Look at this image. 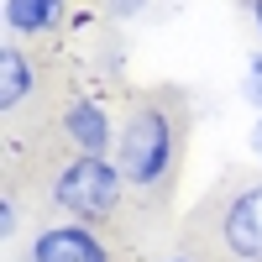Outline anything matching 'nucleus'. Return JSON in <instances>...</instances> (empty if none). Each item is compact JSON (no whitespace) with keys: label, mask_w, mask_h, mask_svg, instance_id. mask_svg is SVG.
<instances>
[{"label":"nucleus","mask_w":262,"mask_h":262,"mask_svg":"<svg viewBox=\"0 0 262 262\" xmlns=\"http://www.w3.org/2000/svg\"><path fill=\"white\" fill-rule=\"evenodd\" d=\"M27 262H116V252L95 226L58 221V226H42L27 242Z\"/></svg>","instance_id":"4"},{"label":"nucleus","mask_w":262,"mask_h":262,"mask_svg":"<svg viewBox=\"0 0 262 262\" xmlns=\"http://www.w3.org/2000/svg\"><path fill=\"white\" fill-rule=\"evenodd\" d=\"M32 90H37V69H32V58L16 48V42H6L0 48V111H21V105L32 100Z\"/></svg>","instance_id":"7"},{"label":"nucleus","mask_w":262,"mask_h":262,"mask_svg":"<svg viewBox=\"0 0 262 262\" xmlns=\"http://www.w3.org/2000/svg\"><path fill=\"white\" fill-rule=\"evenodd\" d=\"M215 231H221V247L236 262H262V184L236 189L231 200L221 205Z\"/></svg>","instance_id":"5"},{"label":"nucleus","mask_w":262,"mask_h":262,"mask_svg":"<svg viewBox=\"0 0 262 262\" xmlns=\"http://www.w3.org/2000/svg\"><path fill=\"white\" fill-rule=\"evenodd\" d=\"M147 6H152V0H105V16H116V21H137Z\"/></svg>","instance_id":"10"},{"label":"nucleus","mask_w":262,"mask_h":262,"mask_svg":"<svg viewBox=\"0 0 262 262\" xmlns=\"http://www.w3.org/2000/svg\"><path fill=\"white\" fill-rule=\"evenodd\" d=\"M163 262H194V257H163Z\"/></svg>","instance_id":"13"},{"label":"nucleus","mask_w":262,"mask_h":262,"mask_svg":"<svg viewBox=\"0 0 262 262\" xmlns=\"http://www.w3.org/2000/svg\"><path fill=\"white\" fill-rule=\"evenodd\" d=\"M247 152H252V163L262 168V116L252 121V131H247Z\"/></svg>","instance_id":"11"},{"label":"nucleus","mask_w":262,"mask_h":262,"mask_svg":"<svg viewBox=\"0 0 262 262\" xmlns=\"http://www.w3.org/2000/svg\"><path fill=\"white\" fill-rule=\"evenodd\" d=\"M247 16H252V27H257V37H262V0H247Z\"/></svg>","instance_id":"12"},{"label":"nucleus","mask_w":262,"mask_h":262,"mask_svg":"<svg viewBox=\"0 0 262 262\" xmlns=\"http://www.w3.org/2000/svg\"><path fill=\"white\" fill-rule=\"evenodd\" d=\"M58 131H63V142H69V152H79V158H116L121 126H116V116L105 111L95 95H74L63 105Z\"/></svg>","instance_id":"3"},{"label":"nucleus","mask_w":262,"mask_h":262,"mask_svg":"<svg viewBox=\"0 0 262 262\" xmlns=\"http://www.w3.org/2000/svg\"><path fill=\"white\" fill-rule=\"evenodd\" d=\"M242 95H247V105L262 116V48L247 58V74H242Z\"/></svg>","instance_id":"8"},{"label":"nucleus","mask_w":262,"mask_h":262,"mask_svg":"<svg viewBox=\"0 0 262 262\" xmlns=\"http://www.w3.org/2000/svg\"><path fill=\"white\" fill-rule=\"evenodd\" d=\"M184 152V116L168 100H137L116 137V168L137 194H163L179 173Z\"/></svg>","instance_id":"1"},{"label":"nucleus","mask_w":262,"mask_h":262,"mask_svg":"<svg viewBox=\"0 0 262 262\" xmlns=\"http://www.w3.org/2000/svg\"><path fill=\"white\" fill-rule=\"evenodd\" d=\"M126 194H131V184L116 168V158H79V152H69V158L58 163L53 184H48L53 210L63 221H84V226L111 221V215L126 205Z\"/></svg>","instance_id":"2"},{"label":"nucleus","mask_w":262,"mask_h":262,"mask_svg":"<svg viewBox=\"0 0 262 262\" xmlns=\"http://www.w3.org/2000/svg\"><path fill=\"white\" fill-rule=\"evenodd\" d=\"M16 226H21V215H16V194L6 189V194H0V236L11 242V236H16Z\"/></svg>","instance_id":"9"},{"label":"nucleus","mask_w":262,"mask_h":262,"mask_svg":"<svg viewBox=\"0 0 262 262\" xmlns=\"http://www.w3.org/2000/svg\"><path fill=\"white\" fill-rule=\"evenodd\" d=\"M0 21L11 37H48L69 21V0H0Z\"/></svg>","instance_id":"6"}]
</instances>
